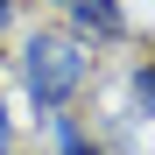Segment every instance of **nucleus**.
Here are the masks:
<instances>
[{"instance_id": "1", "label": "nucleus", "mask_w": 155, "mask_h": 155, "mask_svg": "<svg viewBox=\"0 0 155 155\" xmlns=\"http://www.w3.org/2000/svg\"><path fill=\"white\" fill-rule=\"evenodd\" d=\"M92 78V42L71 35V28H35L21 42V92H28V106L42 120H57L78 92H85Z\"/></svg>"}, {"instance_id": "2", "label": "nucleus", "mask_w": 155, "mask_h": 155, "mask_svg": "<svg viewBox=\"0 0 155 155\" xmlns=\"http://www.w3.org/2000/svg\"><path fill=\"white\" fill-rule=\"evenodd\" d=\"M64 7H71V35H92V42H120L127 35L120 0H64Z\"/></svg>"}, {"instance_id": "3", "label": "nucleus", "mask_w": 155, "mask_h": 155, "mask_svg": "<svg viewBox=\"0 0 155 155\" xmlns=\"http://www.w3.org/2000/svg\"><path fill=\"white\" fill-rule=\"evenodd\" d=\"M134 99H141V113L155 120V57H148V64H134Z\"/></svg>"}, {"instance_id": "4", "label": "nucleus", "mask_w": 155, "mask_h": 155, "mask_svg": "<svg viewBox=\"0 0 155 155\" xmlns=\"http://www.w3.org/2000/svg\"><path fill=\"white\" fill-rule=\"evenodd\" d=\"M0 155H14V113H7V99H0Z\"/></svg>"}, {"instance_id": "5", "label": "nucleus", "mask_w": 155, "mask_h": 155, "mask_svg": "<svg viewBox=\"0 0 155 155\" xmlns=\"http://www.w3.org/2000/svg\"><path fill=\"white\" fill-rule=\"evenodd\" d=\"M14 7H21V0H0V35L14 28Z\"/></svg>"}, {"instance_id": "6", "label": "nucleus", "mask_w": 155, "mask_h": 155, "mask_svg": "<svg viewBox=\"0 0 155 155\" xmlns=\"http://www.w3.org/2000/svg\"><path fill=\"white\" fill-rule=\"evenodd\" d=\"M64 155H99V148H92V141H71V148H64Z\"/></svg>"}]
</instances>
